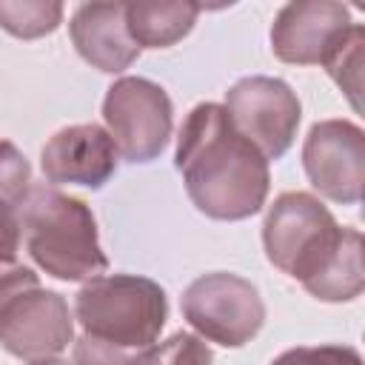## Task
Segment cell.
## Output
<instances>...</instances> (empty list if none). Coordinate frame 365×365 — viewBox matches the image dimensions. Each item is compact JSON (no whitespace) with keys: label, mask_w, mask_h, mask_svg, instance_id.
<instances>
[{"label":"cell","mask_w":365,"mask_h":365,"mask_svg":"<svg viewBox=\"0 0 365 365\" xmlns=\"http://www.w3.org/2000/svg\"><path fill=\"white\" fill-rule=\"evenodd\" d=\"M362 46H365V31L359 23H354L348 29V34L334 46V51L322 60L325 71L331 74V80L345 91V97L351 100V106L359 111V91H362Z\"/></svg>","instance_id":"15"},{"label":"cell","mask_w":365,"mask_h":365,"mask_svg":"<svg viewBox=\"0 0 365 365\" xmlns=\"http://www.w3.org/2000/svg\"><path fill=\"white\" fill-rule=\"evenodd\" d=\"M29 365H74V362L60 359V356H43V359H31Z\"/></svg>","instance_id":"22"},{"label":"cell","mask_w":365,"mask_h":365,"mask_svg":"<svg viewBox=\"0 0 365 365\" xmlns=\"http://www.w3.org/2000/svg\"><path fill=\"white\" fill-rule=\"evenodd\" d=\"M63 20V3L57 0H0V26L20 37L37 40L51 34Z\"/></svg>","instance_id":"14"},{"label":"cell","mask_w":365,"mask_h":365,"mask_svg":"<svg viewBox=\"0 0 365 365\" xmlns=\"http://www.w3.org/2000/svg\"><path fill=\"white\" fill-rule=\"evenodd\" d=\"M262 245L271 265L322 302H348L365 288L362 234L342 228L308 191H285L268 205Z\"/></svg>","instance_id":"1"},{"label":"cell","mask_w":365,"mask_h":365,"mask_svg":"<svg viewBox=\"0 0 365 365\" xmlns=\"http://www.w3.org/2000/svg\"><path fill=\"white\" fill-rule=\"evenodd\" d=\"M117 145L111 134L97 123H77L54 131L43 151L40 165L54 185L103 188L117 171Z\"/></svg>","instance_id":"11"},{"label":"cell","mask_w":365,"mask_h":365,"mask_svg":"<svg viewBox=\"0 0 365 365\" xmlns=\"http://www.w3.org/2000/svg\"><path fill=\"white\" fill-rule=\"evenodd\" d=\"M168 317L165 291L137 274H100L74 297V319L86 336L117 348H148Z\"/></svg>","instance_id":"4"},{"label":"cell","mask_w":365,"mask_h":365,"mask_svg":"<svg viewBox=\"0 0 365 365\" xmlns=\"http://www.w3.org/2000/svg\"><path fill=\"white\" fill-rule=\"evenodd\" d=\"M225 114L231 125L265 157L279 160L299 128L302 106L297 91L279 77H242L225 91Z\"/></svg>","instance_id":"7"},{"label":"cell","mask_w":365,"mask_h":365,"mask_svg":"<svg viewBox=\"0 0 365 365\" xmlns=\"http://www.w3.org/2000/svg\"><path fill=\"white\" fill-rule=\"evenodd\" d=\"M20 222L26 251L46 274L66 282H88L108 271L97 220L80 197L54 185H31L20 205Z\"/></svg>","instance_id":"3"},{"label":"cell","mask_w":365,"mask_h":365,"mask_svg":"<svg viewBox=\"0 0 365 365\" xmlns=\"http://www.w3.org/2000/svg\"><path fill=\"white\" fill-rule=\"evenodd\" d=\"M182 317L197 336L225 348H240L259 334L265 305L257 285L245 277L214 271L197 277L182 291Z\"/></svg>","instance_id":"5"},{"label":"cell","mask_w":365,"mask_h":365,"mask_svg":"<svg viewBox=\"0 0 365 365\" xmlns=\"http://www.w3.org/2000/svg\"><path fill=\"white\" fill-rule=\"evenodd\" d=\"M74 345V365H154V345L148 348H117L94 336H80Z\"/></svg>","instance_id":"16"},{"label":"cell","mask_w":365,"mask_h":365,"mask_svg":"<svg viewBox=\"0 0 365 365\" xmlns=\"http://www.w3.org/2000/svg\"><path fill=\"white\" fill-rule=\"evenodd\" d=\"M354 26L351 11L334 0L285 3L271 26V51L291 66H322Z\"/></svg>","instance_id":"10"},{"label":"cell","mask_w":365,"mask_h":365,"mask_svg":"<svg viewBox=\"0 0 365 365\" xmlns=\"http://www.w3.org/2000/svg\"><path fill=\"white\" fill-rule=\"evenodd\" d=\"M214 354L202 336L191 331H177L165 342L154 345V365H211Z\"/></svg>","instance_id":"18"},{"label":"cell","mask_w":365,"mask_h":365,"mask_svg":"<svg viewBox=\"0 0 365 365\" xmlns=\"http://www.w3.org/2000/svg\"><path fill=\"white\" fill-rule=\"evenodd\" d=\"M174 165L197 211L211 220H245L265 205L268 160L231 125L220 103H200L188 111Z\"/></svg>","instance_id":"2"},{"label":"cell","mask_w":365,"mask_h":365,"mask_svg":"<svg viewBox=\"0 0 365 365\" xmlns=\"http://www.w3.org/2000/svg\"><path fill=\"white\" fill-rule=\"evenodd\" d=\"M23 240V222H20V208L11 202L0 200V259L14 262Z\"/></svg>","instance_id":"20"},{"label":"cell","mask_w":365,"mask_h":365,"mask_svg":"<svg viewBox=\"0 0 365 365\" xmlns=\"http://www.w3.org/2000/svg\"><path fill=\"white\" fill-rule=\"evenodd\" d=\"M74 342V317L57 291L29 288L0 308V345L20 359L57 356Z\"/></svg>","instance_id":"9"},{"label":"cell","mask_w":365,"mask_h":365,"mask_svg":"<svg viewBox=\"0 0 365 365\" xmlns=\"http://www.w3.org/2000/svg\"><path fill=\"white\" fill-rule=\"evenodd\" d=\"M200 6L188 0L168 3H125V26L137 48H168L182 40L197 23Z\"/></svg>","instance_id":"13"},{"label":"cell","mask_w":365,"mask_h":365,"mask_svg":"<svg viewBox=\"0 0 365 365\" xmlns=\"http://www.w3.org/2000/svg\"><path fill=\"white\" fill-rule=\"evenodd\" d=\"M37 285H40V279H37V274L31 268L0 259V308L11 297H17V294H23L29 288H37Z\"/></svg>","instance_id":"21"},{"label":"cell","mask_w":365,"mask_h":365,"mask_svg":"<svg viewBox=\"0 0 365 365\" xmlns=\"http://www.w3.org/2000/svg\"><path fill=\"white\" fill-rule=\"evenodd\" d=\"M103 120L125 163H151L168 145L174 108L163 86L145 77H120L103 97Z\"/></svg>","instance_id":"6"},{"label":"cell","mask_w":365,"mask_h":365,"mask_svg":"<svg viewBox=\"0 0 365 365\" xmlns=\"http://www.w3.org/2000/svg\"><path fill=\"white\" fill-rule=\"evenodd\" d=\"M271 365H362V356L351 345H299L282 351Z\"/></svg>","instance_id":"19"},{"label":"cell","mask_w":365,"mask_h":365,"mask_svg":"<svg viewBox=\"0 0 365 365\" xmlns=\"http://www.w3.org/2000/svg\"><path fill=\"white\" fill-rule=\"evenodd\" d=\"M77 54L106 74L125 71L140 48L125 26V3H83L68 23Z\"/></svg>","instance_id":"12"},{"label":"cell","mask_w":365,"mask_h":365,"mask_svg":"<svg viewBox=\"0 0 365 365\" xmlns=\"http://www.w3.org/2000/svg\"><path fill=\"white\" fill-rule=\"evenodd\" d=\"M302 168L325 200L356 205L365 188V134L351 120H319L302 145Z\"/></svg>","instance_id":"8"},{"label":"cell","mask_w":365,"mask_h":365,"mask_svg":"<svg viewBox=\"0 0 365 365\" xmlns=\"http://www.w3.org/2000/svg\"><path fill=\"white\" fill-rule=\"evenodd\" d=\"M29 191H31L29 160L23 157V151L14 143L0 140V200L20 208L26 202Z\"/></svg>","instance_id":"17"}]
</instances>
